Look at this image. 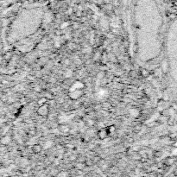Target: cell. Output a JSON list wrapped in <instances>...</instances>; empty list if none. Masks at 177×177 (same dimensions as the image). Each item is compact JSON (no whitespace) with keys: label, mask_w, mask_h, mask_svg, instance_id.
<instances>
[{"label":"cell","mask_w":177,"mask_h":177,"mask_svg":"<svg viewBox=\"0 0 177 177\" xmlns=\"http://www.w3.org/2000/svg\"><path fill=\"white\" fill-rule=\"evenodd\" d=\"M83 94V90H74V91L69 92V98L73 100H76L80 99Z\"/></svg>","instance_id":"6da1fadb"},{"label":"cell","mask_w":177,"mask_h":177,"mask_svg":"<svg viewBox=\"0 0 177 177\" xmlns=\"http://www.w3.org/2000/svg\"><path fill=\"white\" fill-rule=\"evenodd\" d=\"M37 114L39 116H42V117H46V116L48 114V106L47 104L43 105H41L39 106L37 110Z\"/></svg>","instance_id":"7a4b0ae2"},{"label":"cell","mask_w":177,"mask_h":177,"mask_svg":"<svg viewBox=\"0 0 177 177\" xmlns=\"http://www.w3.org/2000/svg\"><path fill=\"white\" fill-rule=\"evenodd\" d=\"M97 136H98V137H99V139L104 140L105 139V138H107L110 135L108 133L106 128H102V129H100L99 131L97 132Z\"/></svg>","instance_id":"3957f363"},{"label":"cell","mask_w":177,"mask_h":177,"mask_svg":"<svg viewBox=\"0 0 177 177\" xmlns=\"http://www.w3.org/2000/svg\"><path fill=\"white\" fill-rule=\"evenodd\" d=\"M83 88H84V84L81 81H76V82H74L71 86L69 92L74 91V90H83Z\"/></svg>","instance_id":"277c9868"},{"label":"cell","mask_w":177,"mask_h":177,"mask_svg":"<svg viewBox=\"0 0 177 177\" xmlns=\"http://www.w3.org/2000/svg\"><path fill=\"white\" fill-rule=\"evenodd\" d=\"M58 129H59L60 131H62V133H67L70 131V128L68 124L67 123H61L59 126H58Z\"/></svg>","instance_id":"5b68a950"},{"label":"cell","mask_w":177,"mask_h":177,"mask_svg":"<svg viewBox=\"0 0 177 177\" xmlns=\"http://www.w3.org/2000/svg\"><path fill=\"white\" fill-rule=\"evenodd\" d=\"M43 147L41 144H34L32 146V151L35 154H38L40 153L41 151L42 150Z\"/></svg>","instance_id":"8992f818"},{"label":"cell","mask_w":177,"mask_h":177,"mask_svg":"<svg viewBox=\"0 0 177 177\" xmlns=\"http://www.w3.org/2000/svg\"><path fill=\"white\" fill-rule=\"evenodd\" d=\"M106 129H107V131H108V133H109L110 136H111V135H112L116 131V128H115V126H114V125L108 126V127H106Z\"/></svg>","instance_id":"52a82bcc"},{"label":"cell","mask_w":177,"mask_h":177,"mask_svg":"<svg viewBox=\"0 0 177 177\" xmlns=\"http://www.w3.org/2000/svg\"><path fill=\"white\" fill-rule=\"evenodd\" d=\"M130 112H131V115L133 118H137L138 115H139V112H138L137 109H131Z\"/></svg>","instance_id":"ba28073f"},{"label":"cell","mask_w":177,"mask_h":177,"mask_svg":"<svg viewBox=\"0 0 177 177\" xmlns=\"http://www.w3.org/2000/svg\"><path fill=\"white\" fill-rule=\"evenodd\" d=\"M141 75H142V77H148L149 75H150V71L148 69H145V68H142V69H141Z\"/></svg>","instance_id":"9c48e42d"},{"label":"cell","mask_w":177,"mask_h":177,"mask_svg":"<svg viewBox=\"0 0 177 177\" xmlns=\"http://www.w3.org/2000/svg\"><path fill=\"white\" fill-rule=\"evenodd\" d=\"M47 102H48L47 98H42V99H41L38 100V105L41 106V105H45V104H47Z\"/></svg>","instance_id":"30bf717a"},{"label":"cell","mask_w":177,"mask_h":177,"mask_svg":"<svg viewBox=\"0 0 177 177\" xmlns=\"http://www.w3.org/2000/svg\"><path fill=\"white\" fill-rule=\"evenodd\" d=\"M52 146H53V142H52V141H47V142H45V145L42 146V147L43 149H49V148H51Z\"/></svg>","instance_id":"8fae6325"},{"label":"cell","mask_w":177,"mask_h":177,"mask_svg":"<svg viewBox=\"0 0 177 177\" xmlns=\"http://www.w3.org/2000/svg\"><path fill=\"white\" fill-rule=\"evenodd\" d=\"M168 62H162V69L163 70L164 72H166L167 70H168Z\"/></svg>","instance_id":"7c38bea8"},{"label":"cell","mask_w":177,"mask_h":177,"mask_svg":"<svg viewBox=\"0 0 177 177\" xmlns=\"http://www.w3.org/2000/svg\"><path fill=\"white\" fill-rule=\"evenodd\" d=\"M67 174L66 172H61L59 174H57V177H67Z\"/></svg>","instance_id":"4fadbf2b"},{"label":"cell","mask_w":177,"mask_h":177,"mask_svg":"<svg viewBox=\"0 0 177 177\" xmlns=\"http://www.w3.org/2000/svg\"><path fill=\"white\" fill-rule=\"evenodd\" d=\"M85 164H86V166H92V160H86L85 162Z\"/></svg>","instance_id":"5bb4252c"}]
</instances>
